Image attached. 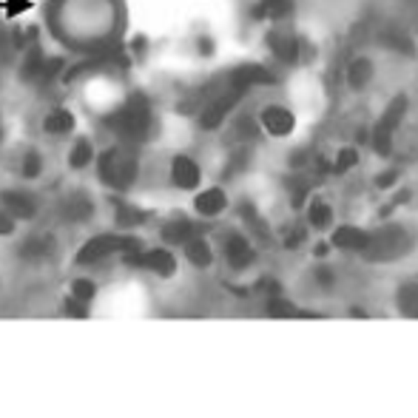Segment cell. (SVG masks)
<instances>
[{
	"label": "cell",
	"instance_id": "6da1fadb",
	"mask_svg": "<svg viewBox=\"0 0 418 418\" xmlns=\"http://www.w3.org/2000/svg\"><path fill=\"white\" fill-rule=\"evenodd\" d=\"M108 129L125 140V143H140L145 140L148 129H151V106L143 94H134L125 100V106H120L111 117H108Z\"/></svg>",
	"mask_w": 418,
	"mask_h": 418
},
{
	"label": "cell",
	"instance_id": "7a4b0ae2",
	"mask_svg": "<svg viewBox=\"0 0 418 418\" xmlns=\"http://www.w3.org/2000/svg\"><path fill=\"white\" fill-rule=\"evenodd\" d=\"M140 165L129 151H120V148H108L100 157V177L106 185L111 188H131V182L137 180Z\"/></svg>",
	"mask_w": 418,
	"mask_h": 418
},
{
	"label": "cell",
	"instance_id": "3957f363",
	"mask_svg": "<svg viewBox=\"0 0 418 418\" xmlns=\"http://www.w3.org/2000/svg\"><path fill=\"white\" fill-rule=\"evenodd\" d=\"M404 111H407V97L398 94V97L387 106V111L382 114L379 125H375V131H373V145L379 148V154H390L393 134H396V129H398V122L404 120Z\"/></svg>",
	"mask_w": 418,
	"mask_h": 418
},
{
	"label": "cell",
	"instance_id": "277c9868",
	"mask_svg": "<svg viewBox=\"0 0 418 418\" xmlns=\"http://www.w3.org/2000/svg\"><path fill=\"white\" fill-rule=\"evenodd\" d=\"M137 239H125V236H97L92 242L82 245L80 250V262L89 265V262H100L106 257H114L117 250H129V254H134L137 250Z\"/></svg>",
	"mask_w": 418,
	"mask_h": 418
},
{
	"label": "cell",
	"instance_id": "5b68a950",
	"mask_svg": "<svg viewBox=\"0 0 418 418\" xmlns=\"http://www.w3.org/2000/svg\"><path fill=\"white\" fill-rule=\"evenodd\" d=\"M268 82H273V74L262 66H242L231 74V92H239L245 94L247 89L254 86H268Z\"/></svg>",
	"mask_w": 418,
	"mask_h": 418
},
{
	"label": "cell",
	"instance_id": "8992f818",
	"mask_svg": "<svg viewBox=\"0 0 418 418\" xmlns=\"http://www.w3.org/2000/svg\"><path fill=\"white\" fill-rule=\"evenodd\" d=\"M262 125H265V131L273 134V137H287L290 131H294L296 120H294V114H290L287 108L271 106V108L262 111Z\"/></svg>",
	"mask_w": 418,
	"mask_h": 418
},
{
	"label": "cell",
	"instance_id": "52a82bcc",
	"mask_svg": "<svg viewBox=\"0 0 418 418\" xmlns=\"http://www.w3.org/2000/svg\"><path fill=\"white\" fill-rule=\"evenodd\" d=\"M129 262L131 265H143V268H148V271H154V273H159V276H168V273H174V257L168 254V250H148V254H134L129 257Z\"/></svg>",
	"mask_w": 418,
	"mask_h": 418
},
{
	"label": "cell",
	"instance_id": "ba28073f",
	"mask_svg": "<svg viewBox=\"0 0 418 418\" xmlns=\"http://www.w3.org/2000/svg\"><path fill=\"white\" fill-rule=\"evenodd\" d=\"M242 94L239 92H228V94H222L219 100H214L211 106H208L205 111H202V129H217V125H222V120L228 117V111L236 106V100H239Z\"/></svg>",
	"mask_w": 418,
	"mask_h": 418
},
{
	"label": "cell",
	"instance_id": "9c48e42d",
	"mask_svg": "<svg viewBox=\"0 0 418 418\" xmlns=\"http://www.w3.org/2000/svg\"><path fill=\"white\" fill-rule=\"evenodd\" d=\"M3 208H6L9 217H20V219L34 217V211H37L34 199H31L29 194H23V191H9V194H3Z\"/></svg>",
	"mask_w": 418,
	"mask_h": 418
},
{
	"label": "cell",
	"instance_id": "30bf717a",
	"mask_svg": "<svg viewBox=\"0 0 418 418\" xmlns=\"http://www.w3.org/2000/svg\"><path fill=\"white\" fill-rule=\"evenodd\" d=\"M171 177L180 188H196L199 185V168L196 162L188 159V157H177L174 165H171Z\"/></svg>",
	"mask_w": 418,
	"mask_h": 418
},
{
	"label": "cell",
	"instance_id": "8fae6325",
	"mask_svg": "<svg viewBox=\"0 0 418 418\" xmlns=\"http://www.w3.org/2000/svg\"><path fill=\"white\" fill-rule=\"evenodd\" d=\"M268 40H271V49H273L284 63H296V60H299V40H296V37L282 34V31H273Z\"/></svg>",
	"mask_w": 418,
	"mask_h": 418
},
{
	"label": "cell",
	"instance_id": "7c38bea8",
	"mask_svg": "<svg viewBox=\"0 0 418 418\" xmlns=\"http://www.w3.org/2000/svg\"><path fill=\"white\" fill-rule=\"evenodd\" d=\"M290 12H294V3H290V0H262V3L254 6L257 20H282Z\"/></svg>",
	"mask_w": 418,
	"mask_h": 418
},
{
	"label": "cell",
	"instance_id": "4fadbf2b",
	"mask_svg": "<svg viewBox=\"0 0 418 418\" xmlns=\"http://www.w3.org/2000/svg\"><path fill=\"white\" fill-rule=\"evenodd\" d=\"M225 194L219 191V188H208L205 194H199L196 196V211L202 214V217H217V214H222L225 211Z\"/></svg>",
	"mask_w": 418,
	"mask_h": 418
},
{
	"label": "cell",
	"instance_id": "5bb4252c",
	"mask_svg": "<svg viewBox=\"0 0 418 418\" xmlns=\"http://www.w3.org/2000/svg\"><path fill=\"white\" fill-rule=\"evenodd\" d=\"M225 254H228V262H231L233 268H247L250 259H254V254H250V245H247L239 233H233V236L228 239Z\"/></svg>",
	"mask_w": 418,
	"mask_h": 418
},
{
	"label": "cell",
	"instance_id": "9a60e30c",
	"mask_svg": "<svg viewBox=\"0 0 418 418\" xmlns=\"http://www.w3.org/2000/svg\"><path fill=\"white\" fill-rule=\"evenodd\" d=\"M92 199H86L82 194H74V196H69L66 202H63V217L66 219H71V222H80V219H86V217H92Z\"/></svg>",
	"mask_w": 418,
	"mask_h": 418
},
{
	"label": "cell",
	"instance_id": "2e32d148",
	"mask_svg": "<svg viewBox=\"0 0 418 418\" xmlns=\"http://www.w3.org/2000/svg\"><path fill=\"white\" fill-rule=\"evenodd\" d=\"M373 77V63L367 57H356L347 69V82H350V89H364L367 82Z\"/></svg>",
	"mask_w": 418,
	"mask_h": 418
},
{
	"label": "cell",
	"instance_id": "e0dca14e",
	"mask_svg": "<svg viewBox=\"0 0 418 418\" xmlns=\"http://www.w3.org/2000/svg\"><path fill=\"white\" fill-rule=\"evenodd\" d=\"M333 242H336L339 247H347V250H359V247H367L370 236L359 228H339L336 236H333Z\"/></svg>",
	"mask_w": 418,
	"mask_h": 418
},
{
	"label": "cell",
	"instance_id": "ac0fdd59",
	"mask_svg": "<svg viewBox=\"0 0 418 418\" xmlns=\"http://www.w3.org/2000/svg\"><path fill=\"white\" fill-rule=\"evenodd\" d=\"M52 247H55V242H52L49 236H34V239H29V242L20 247V257H23V259H43V257L52 254Z\"/></svg>",
	"mask_w": 418,
	"mask_h": 418
},
{
	"label": "cell",
	"instance_id": "d6986e66",
	"mask_svg": "<svg viewBox=\"0 0 418 418\" xmlns=\"http://www.w3.org/2000/svg\"><path fill=\"white\" fill-rule=\"evenodd\" d=\"M43 129H46L49 134H66V131L74 129V117H71L69 111L57 108V111H52V114L43 120Z\"/></svg>",
	"mask_w": 418,
	"mask_h": 418
},
{
	"label": "cell",
	"instance_id": "ffe728a7",
	"mask_svg": "<svg viewBox=\"0 0 418 418\" xmlns=\"http://www.w3.org/2000/svg\"><path fill=\"white\" fill-rule=\"evenodd\" d=\"M196 233V228L191 225V222H171V225H165V239H168V242H191V239H196L194 236Z\"/></svg>",
	"mask_w": 418,
	"mask_h": 418
},
{
	"label": "cell",
	"instance_id": "44dd1931",
	"mask_svg": "<svg viewBox=\"0 0 418 418\" xmlns=\"http://www.w3.org/2000/svg\"><path fill=\"white\" fill-rule=\"evenodd\" d=\"M185 254H188V259L194 265H208V262H211V247L205 245V239H191L185 245Z\"/></svg>",
	"mask_w": 418,
	"mask_h": 418
},
{
	"label": "cell",
	"instance_id": "7402d4cb",
	"mask_svg": "<svg viewBox=\"0 0 418 418\" xmlns=\"http://www.w3.org/2000/svg\"><path fill=\"white\" fill-rule=\"evenodd\" d=\"M92 143L89 140H80L77 145H74V151H71V157H69V162L74 165V168H86V165L92 162Z\"/></svg>",
	"mask_w": 418,
	"mask_h": 418
},
{
	"label": "cell",
	"instance_id": "603a6c76",
	"mask_svg": "<svg viewBox=\"0 0 418 418\" xmlns=\"http://www.w3.org/2000/svg\"><path fill=\"white\" fill-rule=\"evenodd\" d=\"M43 66H46V60L40 57V52H31L29 57H26V63H23V77H40L43 74Z\"/></svg>",
	"mask_w": 418,
	"mask_h": 418
},
{
	"label": "cell",
	"instance_id": "cb8c5ba5",
	"mask_svg": "<svg viewBox=\"0 0 418 418\" xmlns=\"http://www.w3.org/2000/svg\"><path fill=\"white\" fill-rule=\"evenodd\" d=\"M330 219H333V214H330V208H327L324 202H316V205L310 208V222H313L316 228H327Z\"/></svg>",
	"mask_w": 418,
	"mask_h": 418
},
{
	"label": "cell",
	"instance_id": "d4e9b609",
	"mask_svg": "<svg viewBox=\"0 0 418 418\" xmlns=\"http://www.w3.org/2000/svg\"><path fill=\"white\" fill-rule=\"evenodd\" d=\"M71 294H74L71 302H82V305H86V302H92V296H94V284L86 282V279H80V282H74V290H71Z\"/></svg>",
	"mask_w": 418,
	"mask_h": 418
},
{
	"label": "cell",
	"instance_id": "484cf974",
	"mask_svg": "<svg viewBox=\"0 0 418 418\" xmlns=\"http://www.w3.org/2000/svg\"><path fill=\"white\" fill-rule=\"evenodd\" d=\"M120 222L122 225H137V222H143L145 219V214H140L137 208H129V205H120Z\"/></svg>",
	"mask_w": 418,
	"mask_h": 418
},
{
	"label": "cell",
	"instance_id": "4316f807",
	"mask_svg": "<svg viewBox=\"0 0 418 418\" xmlns=\"http://www.w3.org/2000/svg\"><path fill=\"white\" fill-rule=\"evenodd\" d=\"M384 46H393V49H398L401 55H412L415 49H412V43L407 37H401V34H387L384 37Z\"/></svg>",
	"mask_w": 418,
	"mask_h": 418
},
{
	"label": "cell",
	"instance_id": "83f0119b",
	"mask_svg": "<svg viewBox=\"0 0 418 418\" xmlns=\"http://www.w3.org/2000/svg\"><path fill=\"white\" fill-rule=\"evenodd\" d=\"M356 159H359V154H356L353 148H345V151H339L336 171H347V168H353V165H356Z\"/></svg>",
	"mask_w": 418,
	"mask_h": 418
},
{
	"label": "cell",
	"instance_id": "f1b7e54d",
	"mask_svg": "<svg viewBox=\"0 0 418 418\" xmlns=\"http://www.w3.org/2000/svg\"><path fill=\"white\" fill-rule=\"evenodd\" d=\"M40 174V157L37 154H26L23 159V177H37Z\"/></svg>",
	"mask_w": 418,
	"mask_h": 418
},
{
	"label": "cell",
	"instance_id": "f546056e",
	"mask_svg": "<svg viewBox=\"0 0 418 418\" xmlns=\"http://www.w3.org/2000/svg\"><path fill=\"white\" fill-rule=\"evenodd\" d=\"M12 231H15V222H12V217L0 211V233L6 236V233H12Z\"/></svg>",
	"mask_w": 418,
	"mask_h": 418
},
{
	"label": "cell",
	"instance_id": "4dcf8cb0",
	"mask_svg": "<svg viewBox=\"0 0 418 418\" xmlns=\"http://www.w3.org/2000/svg\"><path fill=\"white\" fill-rule=\"evenodd\" d=\"M393 180H396V174H382L379 185H393Z\"/></svg>",
	"mask_w": 418,
	"mask_h": 418
}]
</instances>
